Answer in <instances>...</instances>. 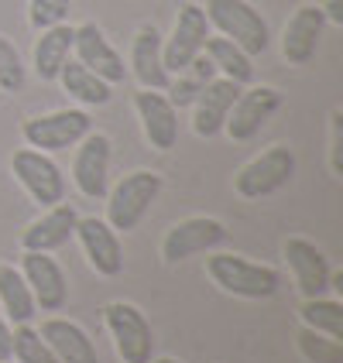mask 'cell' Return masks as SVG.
I'll use <instances>...</instances> for the list:
<instances>
[{"mask_svg": "<svg viewBox=\"0 0 343 363\" xmlns=\"http://www.w3.org/2000/svg\"><path fill=\"white\" fill-rule=\"evenodd\" d=\"M206 274L213 278V284L237 295V298H271L282 284V274L268 264H254L237 254H213L206 257Z\"/></svg>", "mask_w": 343, "mask_h": 363, "instance_id": "cell-1", "label": "cell"}, {"mask_svg": "<svg viewBox=\"0 0 343 363\" xmlns=\"http://www.w3.org/2000/svg\"><path fill=\"white\" fill-rule=\"evenodd\" d=\"M202 11H206L209 28H217L223 38H230L234 45H241L247 55L268 52V45H271L268 21H264L261 11H254L247 0H209Z\"/></svg>", "mask_w": 343, "mask_h": 363, "instance_id": "cell-2", "label": "cell"}, {"mask_svg": "<svg viewBox=\"0 0 343 363\" xmlns=\"http://www.w3.org/2000/svg\"><path fill=\"white\" fill-rule=\"evenodd\" d=\"M162 192V175L158 172H148V168H138L131 175H124L114 192H110V202H107V223L117 230V233H127V230H138V223L148 216L151 202L158 199Z\"/></svg>", "mask_w": 343, "mask_h": 363, "instance_id": "cell-3", "label": "cell"}, {"mask_svg": "<svg viewBox=\"0 0 343 363\" xmlns=\"http://www.w3.org/2000/svg\"><path fill=\"white\" fill-rule=\"evenodd\" d=\"M103 323L114 336V346L124 363H151L155 360V333L144 312L131 302H110L103 308Z\"/></svg>", "mask_w": 343, "mask_h": 363, "instance_id": "cell-4", "label": "cell"}, {"mask_svg": "<svg viewBox=\"0 0 343 363\" xmlns=\"http://www.w3.org/2000/svg\"><path fill=\"white\" fill-rule=\"evenodd\" d=\"M292 175H295V151L285 144H275L234 175V189L241 199H264V196H275L278 189H285Z\"/></svg>", "mask_w": 343, "mask_h": 363, "instance_id": "cell-5", "label": "cell"}, {"mask_svg": "<svg viewBox=\"0 0 343 363\" xmlns=\"http://www.w3.org/2000/svg\"><path fill=\"white\" fill-rule=\"evenodd\" d=\"M93 130V121L86 110H55V113H45V117H31V121L21 123V138L28 147L35 151H65L72 144H80L86 134Z\"/></svg>", "mask_w": 343, "mask_h": 363, "instance_id": "cell-6", "label": "cell"}, {"mask_svg": "<svg viewBox=\"0 0 343 363\" xmlns=\"http://www.w3.org/2000/svg\"><path fill=\"white\" fill-rule=\"evenodd\" d=\"M11 168H14V179L24 185V192L38 202L41 209L55 206V202L65 199V179H62V168L45 151H35V147H21L11 158Z\"/></svg>", "mask_w": 343, "mask_h": 363, "instance_id": "cell-7", "label": "cell"}, {"mask_svg": "<svg viewBox=\"0 0 343 363\" xmlns=\"http://www.w3.org/2000/svg\"><path fill=\"white\" fill-rule=\"evenodd\" d=\"M282 106V93L271 89V86H251V89H241L237 100L227 113V123L223 130L230 134V141H251L254 134H261V127Z\"/></svg>", "mask_w": 343, "mask_h": 363, "instance_id": "cell-8", "label": "cell"}, {"mask_svg": "<svg viewBox=\"0 0 343 363\" xmlns=\"http://www.w3.org/2000/svg\"><path fill=\"white\" fill-rule=\"evenodd\" d=\"M227 243V226L213 216H189V220L175 223L162 240V257L168 264H179L185 257H196L206 250H217Z\"/></svg>", "mask_w": 343, "mask_h": 363, "instance_id": "cell-9", "label": "cell"}, {"mask_svg": "<svg viewBox=\"0 0 343 363\" xmlns=\"http://www.w3.org/2000/svg\"><path fill=\"white\" fill-rule=\"evenodd\" d=\"M206 38H209V21H206L202 4H185L179 11V18H175L172 38L162 45L165 69H168V72H182L196 55H202Z\"/></svg>", "mask_w": 343, "mask_h": 363, "instance_id": "cell-10", "label": "cell"}, {"mask_svg": "<svg viewBox=\"0 0 343 363\" xmlns=\"http://www.w3.org/2000/svg\"><path fill=\"white\" fill-rule=\"evenodd\" d=\"M21 274L35 295V305L41 312H62L69 302V281L65 271L59 267L55 257L41 254V250H24L21 254Z\"/></svg>", "mask_w": 343, "mask_h": 363, "instance_id": "cell-11", "label": "cell"}, {"mask_svg": "<svg viewBox=\"0 0 343 363\" xmlns=\"http://www.w3.org/2000/svg\"><path fill=\"white\" fill-rule=\"evenodd\" d=\"M76 237H80L82 250H86L89 267H93L100 278H117L124 271L121 237H117V230H114L107 220H97V216L76 220Z\"/></svg>", "mask_w": 343, "mask_h": 363, "instance_id": "cell-12", "label": "cell"}, {"mask_svg": "<svg viewBox=\"0 0 343 363\" xmlns=\"http://www.w3.org/2000/svg\"><path fill=\"white\" fill-rule=\"evenodd\" d=\"M134 110L141 117L144 138L155 151H172L179 144V110L168 103L162 89H141L134 96Z\"/></svg>", "mask_w": 343, "mask_h": 363, "instance_id": "cell-13", "label": "cell"}, {"mask_svg": "<svg viewBox=\"0 0 343 363\" xmlns=\"http://www.w3.org/2000/svg\"><path fill=\"white\" fill-rule=\"evenodd\" d=\"M110 138L107 134H86L80 141L76 162H72V182L86 199L107 196V175H110Z\"/></svg>", "mask_w": 343, "mask_h": 363, "instance_id": "cell-14", "label": "cell"}, {"mask_svg": "<svg viewBox=\"0 0 343 363\" xmlns=\"http://www.w3.org/2000/svg\"><path fill=\"white\" fill-rule=\"evenodd\" d=\"M285 261L292 267V278L299 284L303 298H323L330 291V271L333 267L312 240H303V237L285 240Z\"/></svg>", "mask_w": 343, "mask_h": 363, "instance_id": "cell-15", "label": "cell"}, {"mask_svg": "<svg viewBox=\"0 0 343 363\" xmlns=\"http://www.w3.org/2000/svg\"><path fill=\"white\" fill-rule=\"evenodd\" d=\"M72 52H76V62H82L89 72H97L103 82H124L127 76V65H124L121 52L107 41L97 24H80L76 28V38H72Z\"/></svg>", "mask_w": 343, "mask_h": 363, "instance_id": "cell-16", "label": "cell"}, {"mask_svg": "<svg viewBox=\"0 0 343 363\" xmlns=\"http://www.w3.org/2000/svg\"><path fill=\"white\" fill-rule=\"evenodd\" d=\"M323 7L316 4H303L288 24H285V35H282V55L288 65H309L316 59V48H320V38H323Z\"/></svg>", "mask_w": 343, "mask_h": 363, "instance_id": "cell-17", "label": "cell"}, {"mask_svg": "<svg viewBox=\"0 0 343 363\" xmlns=\"http://www.w3.org/2000/svg\"><path fill=\"white\" fill-rule=\"evenodd\" d=\"M76 220H80V216H76V209H72L69 202H55V206H48L35 223L24 226L21 247H24V250L52 254V250L65 247V243L76 237Z\"/></svg>", "mask_w": 343, "mask_h": 363, "instance_id": "cell-18", "label": "cell"}, {"mask_svg": "<svg viewBox=\"0 0 343 363\" xmlns=\"http://www.w3.org/2000/svg\"><path fill=\"white\" fill-rule=\"evenodd\" d=\"M244 86H237V82L230 79H213L202 86V93L196 96V113H192V130L200 134V138H217V134H223V123H227V113H230V106H234V100H237V93H241Z\"/></svg>", "mask_w": 343, "mask_h": 363, "instance_id": "cell-19", "label": "cell"}, {"mask_svg": "<svg viewBox=\"0 0 343 363\" xmlns=\"http://www.w3.org/2000/svg\"><path fill=\"white\" fill-rule=\"evenodd\" d=\"M38 333H41V340L48 343V350L55 353L59 363H100V353H97L93 340H89L86 329H82L80 323H72V319L52 315V319L41 323Z\"/></svg>", "mask_w": 343, "mask_h": 363, "instance_id": "cell-20", "label": "cell"}, {"mask_svg": "<svg viewBox=\"0 0 343 363\" xmlns=\"http://www.w3.org/2000/svg\"><path fill=\"white\" fill-rule=\"evenodd\" d=\"M131 72L141 82V89H165L172 82V72L162 62V35L158 28H141L131 41Z\"/></svg>", "mask_w": 343, "mask_h": 363, "instance_id": "cell-21", "label": "cell"}, {"mask_svg": "<svg viewBox=\"0 0 343 363\" xmlns=\"http://www.w3.org/2000/svg\"><path fill=\"white\" fill-rule=\"evenodd\" d=\"M72 38H76V28L72 24H52V28H45L38 31V41H35V52H31V59H35V72H38L41 82H55L62 72V65L69 62L72 55Z\"/></svg>", "mask_w": 343, "mask_h": 363, "instance_id": "cell-22", "label": "cell"}, {"mask_svg": "<svg viewBox=\"0 0 343 363\" xmlns=\"http://www.w3.org/2000/svg\"><path fill=\"white\" fill-rule=\"evenodd\" d=\"M0 305H4L7 319L14 325L31 323L38 315L35 295H31V288L24 281L21 267H14V264H0Z\"/></svg>", "mask_w": 343, "mask_h": 363, "instance_id": "cell-23", "label": "cell"}, {"mask_svg": "<svg viewBox=\"0 0 343 363\" xmlns=\"http://www.w3.org/2000/svg\"><path fill=\"white\" fill-rule=\"evenodd\" d=\"M202 52H206V59L213 62V69L220 72L223 79L237 82V86H247V82L254 79V65H251V55L244 52L241 45H234L230 38H206L202 45Z\"/></svg>", "mask_w": 343, "mask_h": 363, "instance_id": "cell-24", "label": "cell"}, {"mask_svg": "<svg viewBox=\"0 0 343 363\" xmlns=\"http://www.w3.org/2000/svg\"><path fill=\"white\" fill-rule=\"evenodd\" d=\"M55 82H62V89H65L72 100L86 103V106H103V103H110V82H103L97 72H89L82 62L69 59L62 65V72Z\"/></svg>", "mask_w": 343, "mask_h": 363, "instance_id": "cell-25", "label": "cell"}, {"mask_svg": "<svg viewBox=\"0 0 343 363\" xmlns=\"http://www.w3.org/2000/svg\"><path fill=\"white\" fill-rule=\"evenodd\" d=\"M175 76H179V79L165 86V89H168V103H172L175 110H185V106L196 103V96L202 93V86L217 76V69H213V62L209 59L196 55V59L189 62L182 72H175Z\"/></svg>", "mask_w": 343, "mask_h": 363, "instance_id": "cell-26", "label": "cell"}, {"mask_svg": "<svg viewBox=\"0 0 343 363\" xmlns=\"http://www.w3.org/2000/svg\"><path fill=\"white\" fill-rule=\"evenodd\" d=\"M299 319L305 323V329H316L330 340H343V302L337 298H305L299 305Z\"/></svg>", "mask_w": 343, "mask_h": 363, "instance_id": "cell-27", "label": "cell"}, {"mask_svg": "<svg viewBox=\"0 0 343 363\" xmlns=\"http://www.w3.org/2000/svg\"><path fill=\"white\" fill-rule=\"evenodd\" d=\"M11 360L18 363H59L55 353L48 350V343L41 340L38 329H31V323L18 325L11 333Z\"/></svg>", "mask_w": 343, "mask_h": 363, "instance_id": "cell-28", "label": "cell"}, {"mask_svg": "<svg viewBox=\"0 0 343 363\" xmlns=\"http://www.w3.org/2000/svg\"><path fill=\"white\" fill-rule=\"evenodd\" d=\"M299 353L309 363H343V343L340 340H330L316 329H303L299 333Z\"/></svg>", "mask_w": 343, "mask_h": 363, "instance_id": "cell-29", "label": "cell"}, {"mask_svg": "<svg viewBox=\"0 0 343 363\" xmlns=\"http://www.w3.org/2000/svg\"><path fill=\"white\" fill-rule=\"evenodd\" d=\"M24 62H21V52L11 45V41L0 35V89L4 93H18L24 86Z\"/></svg>", "mask_w": 343, "mask_h": 363, "instance_id": "cell-30", "label": "cell"}, {"mask_svg": "<svg viewBox=\"0 0 343 363\" xmlns=\"http://www.w3.org/2000/svg\"><path fill=\"white\" fill-rule=\"evenodd\" d=\"M69 4L72 0H28V21L35 31H45L52 24H62L69 18Z\"/></svg>", "mask_w": 343, "mask_h": 363, "instance_id": "cell-31", "label": "cell"}, {"mask_svg": "<svg viewBox=\"0 0 343 363\" xmlns=\"http://www.w3.org/2000/svg\"><path fill=\"white\" fill-rule=\"evenodd\" d=\"M330 168L333 175H343V110L330 113Z\"/></svg>", "mask_w": 343, "mask_h": 363, "instance_id": "cell-32", "label": "cell"}, {"mask_svg": "<svg viewBox=\"0 0 343 363\" xmlns=\"http://www.w3.org/2000/svg\"><path fill=\"white\" fill-rule=\"evenodd\" d=\"M11 325H7V319H0V363H11Z\"/></svg>", "mask_w": 343, "mask_h": 363, "instance_id": "cell-33", "label": "cell"}, {"mask_svg": "<svg viewBox=\"0 0 343 363\" xmlns=\"http://www.w3.org/2000/svg\"><path fill=\"white\" fill-rule=\"evenodd\" d=\"M323 18L330 24H343V0H326L323 4Z\"/></svg>", "mask_w": 343, "mask_h": 363, "instance_id": "cell-34", "label": "cell"}, {"mask_svg": "<svg viewBox=\"0 0 343 363\" xmlns=\"http://www.w3.org/2000/svg\"><path fill=\"white\" fill-rule=\"evenodd\" d=\"M151 363H179V360H172V357H158V360H151Z\"/></svg>", "mask_w": 343, "mask_h": 363, "instance_id": "cell-35", "label": "cell"}]
</instances>
